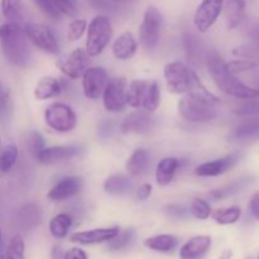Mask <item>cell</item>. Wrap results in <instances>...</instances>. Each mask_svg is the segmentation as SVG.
I'll use <instances>...</instances> for the list:
<instances>
[{"instance_id":"obj_1","label":"cell","mask_w":259,"mask_h":259,"mask_svg":"<svg viewBox=\"0 0 259 259\" xmlns=\"http://www.w3.org/2000/svg\"><path fill=\"white\" fill-rule=\"evenodd\" d=\"M0 48L8 62L25 68L33 60V51L22 24L7 22L0 25Z\"/></svg>"},{"instance_id":"obj_2","label":"cell","mask_w":259,"mask_h":259,"mask_svg":"<svg viewBox=\"0 0 259 259\" xmlns=\"http://www.w3.org/2000/svg\"><path fill=\"white\" fill-rule=\"evenodd\" d=\"M205 63L212 81L220 91L233 98L244 99V100L258 98L257 89L245 85L239 78H237V76L233 75L227 68V62L218 53H207Z\"/></svg>"},{"instance_id":"obj_3","label":"cell","mask_w":259,"mask_h":259,"mask_svg":"<svg viewBox=\"0 0 259 259\" xmlns=\"http://www.w3.org/2000/svg\"><path fill=\"white\" fill-rule=\"evenodd\" d=\"M217 100L201 93H189L177 104L180 115L191 123H207L218 116Z\"/></svg>"},{"instance_id":"obj_4","label":"cell","mask_w":259,"mask_h":259,"mask_svg":"<svg viewBox=\"0 0 259 259\" xmlns=\"http://www.w3.org/2000/svg\"><path fill=\"white\" fill-rule=\"evenodd\" d=\"M113 38V27L106 15H96L86 29V47L91 57L101 55Z\"/></svg>"},{"instance_id":"obj_5","label":"cell","mask_w":259,"mask_h":259,"mask_svg":"<svg viewBox=\"0 0 259 259\" xmlns=\"http://www.w3.org/2000/svg\"><path fill=\"white\" fill-rule=\"evenodd\" d=\"M191 68L180 61H172L166 63L163 68V76L167 89L175 95H185L191 91L195 80Z\"/></svg>"},{"instance_id":"obj_6","label":"cell","mask_w":259,"mask_h":259,"mask_svg":"<svg viewBox=\"0 0 259 259\" xmlns=\"http://www.w3.org/2000/svg\"><path fill=\"white\" fill-rule=\"evenodd\" d=\"M162 25H163L162 13L153 5L147 7L139 27V43L144 50L152 51L158 46Z\"/></svg>"},{"instance_id":"obj_7","label":"cell","mask_w":259,"mask_h":259,"mask_svg":"<svg viewBox=\"0 0 259 259\" xmlns=\"http://www.w3.org/2000/svg\"><path fill=\"white\" fill-rule=\"evenodd\" d=\"M45 121L57 133H68L77 125V115L65 103H52L45 110Z\"/></svg>"},{"instance_id":"obj_8","label":"cell","mask_w":259,"mask_h":259,"mask_svg":"<svg viewBox=\"0 0 259 259\" xmlns=\"http://www.w3.org/2000/svg\"><path fill=\"white\" fill-rule=\"evenodd\" d=\"M29 42L48 55L57 56L60 53V45L55 32L48 25L42 23L29 22L23 25Z\"/></svg>"},{"instance_id":"obj_9","label":"cell","mask_w":259,"mask_h":259,"mask_svg":"<svg viewBox=\"0 0 259 259\" xmlns=\"http://www.w3.org/2000/svg\"><path fill=\"white\" fill-rule=\"evenodd\" d=\"M126 89L128 81L124 77H115L109 80L104 89L103 104L109 113H120L126 106Z\"/></svg>"},{"instance_id":"obj_10","label":"cell","mask_w":259,"mask_h":259,"mask_svg":"<svg viewBox=\"0 0 259 259\" xmlns=\"http://www.w3.org/2000/svg\"><path fill=\"white\" fill-rule=\"evenodd\" d=\"M90 57L85 48H75L70 55L63 60H57L56 65L61 72L70 80H77L82 77L83 72L89 68Z\"/></svg>"},{"instance_id":"obj_11","label":"cell","mask_w":259,"mask_h":259,"mask_svg":"<svg viewBox=\"0 0 259 259\" xmlns=\"http://www.w3.org/2000/svg\"><path fill=\"white\" fill-rule=\"evenodd\" d=\"M225 0H202L197 7L194 24L201 33L207 32L218 22L224 9Z\"/></svg>"},{"instance_id":"obj_12","label":"cell","mask_w":259,"mask_h":259,"mask_svg":"<svg viewBox=\"0 0 259 259\" xmlns=\"http://www.w3.org/2000/svg\"><path fill=\"white\" fill-rule=\"evenodd\" d=\"M83 95L90 100H98L109 82V75L103 67H89L82 75Z\"/></svg>"},{"instance_id":"obj_13","label":"cell","mask_w":259,"mask_h":259,"mask_svg":"<svg viewBox=\"0 0 259 259\" xmlns=\"http://www.w3.org/2000/svg\"><path fill=\"white\" fill-rule=\"evenodd\" d=\"M154 128V118L149 111L136 110L126 115L120 123V132L123 134H146Z\"/></svg>"},{"instance_id":"obj_14","label":"cell","mask_w":259,"mask_h":259,"mask_svg":"<svg viewBox=\"0 0 259 259\" xmlns=\"http://www.w3.org/2000/svg\"><path fill=\"white\" fill-rule=\"evenodd\" d=\"M240 153H232L222 158L214 159V161H207L199 164L195 168V174L199 177H218L227 174L229 169H232L235 164L239 162Z\"/></svg>"},{"instance_id":"obj_15","label":"cell","mask_w":259,"mask_h":259,"mask_svg":"<svg viewBox=\"0 0 259 259\" xmlns=\"http://www.w3.org/2000/svg\"><path fill=\"white\" fill-rule=\"evenodd\" d=\"M82 189V179L77 176L63 177L48 191V200L53 202L65 201L76 196Z\"/></svg>"},{"instance_id":"obj_16","label":"cell","mask_w":259,"mask_h":259,"mask_svg":"<svg viewBox=\"0 0 259 259\" xmlns=\"http://www.w3.org/2000/svg\"><path fill=\"white\" fill-rule=\"evenodd\" d=\"M119 232H120L119 227L98 228V229H90L83 230V232L73 233L70 237V240L72 243H77V244L83 245L100 244V243H106L110 239H113Z\"/></svg>"},{"instance_id":"obj_17","label":"cell","mask_w":259,"mask_h":259,"mask_svg":"<svg viewBox=\"0 0 259 259\" xmlns=\"http://www.w3.org/2000/svg\"><path fill=\"white\" fill-rule=\"evenodd\" d=\"M81 149L78 146H53L46 147L35 159L42 164H56L61 162L70 161L71 158L80 154Z\"/></svg>"},{"instance_id":"obj_18","label":"cell","mask_w":259,"mask_h":259,"mask_svg":"<svg viewBox=\"0 0 259 259\" xmlns=\"http://www.w3.org/2000/svg\"><path fill=\"white\" fill-rule=\"evenodd\" d=\"M138 50V42L132 32H124L115 38L113 43V55L119 61H128Z\"/></svg>"},{"instance_id":"obj_19","label":"cell","mask_w":259,"mask_h":259,"mask_svg":"<svg viewBox=\"0 0 259 259\" xmlns=\"http://www.w3.org/2000/svg\"><path fill=\"white\" fill-rule=\"evenodd\" d=\"M211 247V237L209 235H196L187 240L180 249L181 259H199L206 254Z\"/></svg>"},{"instance_id":"obj_20","label":"cell","mask_w":259,"mask_h":259,"mask_svg":"<svg viewBox=\"0 0 259 259\" xmlns=\"http://www.w3.org/2000/svg\"><path fill=\"white\" fill-rule=\"evenodd\" d=\"M151 166V153L146 148L134 149L125 163L126 172L131 176H142L148 171Z\"/></svg>"},{"instance_id":"obj_21","label":"cell","mask_w":259,"mask_h":259,"mask_svg":"<svg viewBox=\"0 0 259 259\" xmlns=\"http://www.w3.org/2000/svg\"><path fill=\"white\" fill-rule=\"evenodd\" d=\"M62 90L63 88L60 80H57L53 76H46L38 81L33 94H34V98L37 100L45 101L48 99L57 98L58 95H61Z\"/></svg>"},{"instance_id":"obj_22","label":"cell","mask_w":259,"mask_h":259,"mask_svg":"<svg viewBox=\"0 0 259 259\" xmlns=\"http://www.w3.org/2000/svg\"><path fill=\"white\" fill-rule=\"evenodd\" d=\"M180 159L176 157H164L157 163L156 182L159 186H168L175 179V175L179 171Z\"/></svg>"},{"instance_id":"obj_23","label":"cell","mask_w":259,"mask_h":259,"mask_svg":"<svg viewBox=\"0 0 259 259\" xmlns=\"http://www.w3.org/2000/svg\"><path fill=\"white\" fill-rule=\"evenodd\" d=\"M184 46L186 50L187 58L192 65H200L201 61L206 60L207 53L205 52L204 45L201 40L192 33H185L184 34Z\"/></svg>"},{"instance_id":"obj_24","label":"cell","mask_w":259,"mask_h":259,"mask_svg":"<svg viewBox=\"0 0 259 259\" xmlns=\"http://www.w3.org/2000/svg\"><path fill=\"white\" fill-rule=\"evenodd\" d=\"M149 83H151L149 81L139 80V78L131 81L126 89V105L134 109H141L148 91Z\"/></svg>"},{"instance_id":"obj_25","label":"cell","mask_w":259,"mask_h":259,"mask_svg":"<svg viewBox=\"0 0 259 259\" xmlns=\"http://www.w3.org/2000/svg\"><path fill=\"white\" fill-rule=\"evenodd\" d=\"M132 187H133V181L131 177L118 174L109 176L103 185L104 191L109 195H114V196L126 194L131 191Z\"/></svg>"},{"instance_id":"obj_26","label":"cell","mask_w":259,"mask_h":259,"mask_svg":"<svg viewBox=\"0 0 259 259\" xmlns=\"http://www.w3.org/2000/svg\"><path fill=\"white\" fill-rule=\"evenodd\" d=\"M232 138L239 142L255 141L259 138V116L247 119L233 131Z\"/></svg>"},{"instance_id":"obj_27","label":"cell","mask_w":259,"mask_h":259,"mask_svg":"<svg viewBox=\"0 0 259 259\" xmlns=\"http://www.w3.org/2000/svg\"><path fill=\"white\" fill-rule=\"evenodd\" d=\"M2 13L7 22L22 24L25 18V8L23 0H2Z\"/></svg>"},{"instance_id":"obj_28","label":"cell","mask_w":259,"mask_h":259,"mask_svg":"<svg viewBox=\"0 0 259 259\" xmlns=\"http://www.w3.org/2000/svg\"><path fill=\"white\" fill-rule=\"evenodd\" d=\"M177 243H179V239L172 234L154 235V237L147 238L144 240V245L147 248L154 250V252L161 253L172 252L177 247Z\"/></svg>"},{"instance_id":"obj_29","label":"cell","mask_w":259,"mask_h":259,"mask_svg":"<svg viewBox=\"0 0 259 259\" xmlns=\"http://www.w3.org/2000/svg\"><path fill=\"white\" fill-rule=\"evenodd\" d=\"M72 217L66 212H61V214L55 215V217L51 219L50 225V233L52 234V237L57 238V239H63V238L67 237L68 232H70L71 227H72Z\"/></svg>"},{"instance_id":"obj_30","label":"cell","mask_w":259,"mask_h":259,"mask_svg":"<svg viewBox=\"0 0 259 259\" xmlns=\"http://www.w3.org/2000/svg\"><path fill=\"white\" fill-rule=\"evenodd\" d=\"M211 217L219 225H230L237 223L242 217V209L239 206H230L225 209H218L211 212Z\"/></svg>"},{"instance_id":"obj_31","label":"cell","mask_w":259,"mask_h":259,"mask_svg":"<svg viewBox=\"0 0 259 259\" xmlns=\"http://www.w3.org/2000/svg\"><path fill=\"white\" fill-rule=\"evenodd\" d=\"M159 104H161V86H159L158 81H151L146 98L142 104V109L149 111V113H153L158 109Z\"/></svg>"},{"instance_id":"obj_32","label":"cell","mask_w":259,"mask_h":259,"mask_svg":"<svg viewBox=\"0 0 259 259\" xmlns=\"http://www.w3.org/2000/svg\"><path fill=\"white\" fill-rule=\"evenodd\" d=\"M19 151L15 144H8L0 151V172L8 174L17 163Z\"/></svg>"},{"instance_id":"obj_33","label":"cell","mask_w":259,"mask_h":259,"mask_svg":"<svg viewBox=\"0 0 259 259\" xmlns=\"http://www.w3.org/2000/svg\"><path fill=\"white\" fill-rule=\"evenodd\" d=\"M20 220L25 227H35L40 222V211L39 207L30 204L23 207L19 212Z\"/></svg>"},{"instance_id":"obj_34","label":"cell","mask_w":259,"mask_h":259,"mask_svg":"<svg viewBox=\"0 0 259 259\" xmlns=\"http://www.w3.org/2000/svg\"><path fill=\"white\" fill-rule=\"evenodd\" d=\"M134 238V230L133 229H125L123 232H119L113 239L108 242V248L110 250H120L123 248L128 247L129 243L133 240Z\"/></svg>"},{"instance_id":"obj_35","label":"cell","mask_w":259,"mask_h":259,"mask_svg":"<svg viewBox=\"0 0 259 259\" xmlns=\"http://www.w3.org/2000/svg\"><path fill=\"white\" fill-rule=\"evenodd\" d=\"M190 212L194 218L199 220H206L211 217V206L204 199H195L190 206Z\"/></svg>"},{"instance_id":"obj_36","label":"cell","mask_w":259,"mask_h":259,"mask_svg":"<svg viewBox=\"0 0 259 259\" xmlns=\"http://www.w3.org/2000/svg\"><path fill=\"white\" fill-rule=\"evenodd\" d=\"M86 29H88V22H86V19H82V18H75V19L71 20L70 24H68L67 39L70 40V42H76V40H78L83 34H85Z\"/></svg>"},{"instance_id":"obj_37","label":"cell","mask_w":259,"mask_h":259,"mask_svg":"<svg viewBox=\"0 0 259 259\" xmlns=\"http://www.w3.org/2000/svg\"><path fill=\"white\" fill-rule=\"evenodd\" d=\"M7 259H24V240L17 234L12 238L7 249Z\"/></svg>"},{"instance_id":"obj_38","label":"cell","mask_w":259,"mask_h":259,"mask_svg":"<svg viewBox=\"0 0 259 259\" xmlns=\"http://www.w3.org/2000/svg\"><path fill=\"white\" fill-rule=\"evenodd\" d=\"M234 113L238 116H258L259 115V98L245 99L244 103L237 106Z\"/></svg>"},{"instance_id":"obj_39","label":"cell","mask_w":259,"mask_h":259,"mask_svg":"<svg viewBox=\"0 0 259 259\" xmlns=\"http://www.w3.org/2000/svg\"><path fill=\"white\" fill-rule=\"evenodd\" d=\"M32 2L34 3L35 7H37L43 14H45L46 17L50 18V19L56 20V22L62 19V14H61L60 10L56 8V5L53 4L52 0H32Z\"/></svg>"},{"instance_id":"obj_40","label":"cell","mask_w":259,"mask_h":259,"mask_svg":"<svg viewBox=\"0 0 259 259\" xmlns=\"http://www.w3.org/2000/svg\"><path fill=\"white\" fill-rule=\"evenodd\" d=\"M27 148L29 151V153L32 154L34 158H37L38 154L46 148L45 138L42 137V134L38 133V132H32L29 133L27 138Z\"/></svg>"},{"instance_id":"obj_41","label":"cell","mask_w":259,"mask_h":259,"mask_svg":"<svg viewBox=\"0 0 259 259\" xmlns=\"http://www.w3.org/2000/svg\"><path fill=\"white\" fill-rule=\"evenodd\" d=\"M163 212L166 214V217L175 220L187 219L191 215L190 209L180 204H167L166 206H163Z\"/></svg>"},{"instance_id":"obj_42","label":"cell","mask_w":259,"mask_h":259,"mask_svg":"<svg viewBox=\"0 0 259 259\" xmlns=\"http://www.w3.org/2000/svg\"><path fill=\"white\" fill-rule=\"evenodd\" d=\"M255 67H257V63L250 60H234L227 62V68L235 76L254 70Z\"/></svg>"},{"instance_id":"obj_43","label":"cell","mask_w":259,"mask_h":259,"mask_svg":"<svg viewBox=\"0 0 259 259\" xmlns=\"http://www.w3.org/2000/svg\"><path fill=\"white\" fill-rule=\"evenodd\" d=\"M52 3L56 5V8L60 10L62 15L75 17L76 13H77L76 0H52Z\"/></svg>"},{"instance_id":"obj_44","label":"cell","mask_w":259,"mask_h":259,"mask_svg":"<svg viewBox=\"0 0 259 259\" xmlns=\"http://www.w3.org/2000/svg\"><path fill=\"white\" fill-rule=\"evenodd\" d=\"M240 187H242V182H234V184H232L230 186L224 187V189L214 190V191L210 192L209 196L211 197L214 201H218V200H223V199H225V197L233 195L234 192L239 191Z\"/></svg>"},{"instance_id":"obj_45","label":"cell","mask_w":259,"mask_h":259,"mask_svg":"<svg viewBox=\"0 0 259 259\" xmlns=\"http://www.w3.org/2000/svg\"><path fill=\"white\" fill-rule=\"evenodd\" d=\"M233 53L242 57H255V56H259V45L238 47L237 50L233 51Z\"/></svg>"},{"instance_id":"obj_46","label":"cell","mask_w":259,"mask_h":259,"mask_svg":"<svg viewBox=\"0 0 259 259\" xmlns=\"http://www.w3.org/2000/svg\"><path fill=\"white\" fill-rule=\"evenodd\" d=\"M63 259H88V254H86L83 249L75 247L68 249L66 253H63Z\"/></svg>"},{"instance_id":"obj_47","label":"cell","mask_w":259,"mask_h":259,"mask_svg":"<svg viewBox=\"0 0 259 259\" xmlns=\"http://www.w3.org/2000/svg\"><path fill=\"white\" fill-rule=\"evenodd\" d=\"M152 195V185L151 184H142L141 186L137 190V199L144 201V200L149 199V196Z\"/></svg>"},{"instance_id":"obj_48","label":"cell","mask_w":259,"mask_h":259,"mask_svg":"<svg viewBox=\"0 0 259 259\" xmlns=\"http://www.w3.org/2000/svg\"><path fill=\"white\" fill-rule=\"evenodd\" d=\"M249 210L253 217L259 220V191L252 195L249 200Z\"/></svg>"},{"instance_id":"obj_49","label":"cell","mask_w":259,"mask_h":259,"mask_svg":"<svg viewBox=\"0 0 259 259\" xmlns=\"http://www.w3.org/2000/svg\"><path fill=\"white\" fill-rule=\"evenodd\" d=\"M230 258H232V250H229V249L224 250V252H223V254L220 255V259H230Z\"/></svg>"},{"instance_id":"obj_50","label":"cell","mask_w":259,"mask_h":259,"mask_svg":"<svg viewBox=\"0 0 259 259\" xmlns=\"http://www.w3.org/2000/svg\"><path fill=\"white\" fill-rule=\"evenodd\" d=\"M114 2H118V3H128V2H133V0H114Z\"/></svg>"},{"instance_id":"obj_51","label":"cell","mask_w":259,"mask_h":259,"mask_svg":"<svg viewBox=\"0 0 259 259\" xmlns=\"http://www.w3.org/2000/svg\"><path fill=\"white\" fill-rule=\"evenodd\" d=\"M0 259H7V255L2 254V255H0Z\"/></svg>"},{"instance_id":"obj_52","label":"cell","mask_w":259,"mask_h":259,"mask_svg":"<svg viewBox=\"0 0 259 259\" xmlns=\"http://www.w3.org/2000/svg\"><path fill=\"white\" fill-rule=\"evenodd\" d=\"M2 238H3V234H2V229H0V243H2Z\"/></svg>"},{"instance_id":"obj_53","label":"cell","mask_w":259,"mask_h":259,"mask_svg":"<svg viewBox=\"0 0 259 259\" xmlns=\"http://www.w3.org/2000/svg\"><path fill=\"white\" fill-rule=\"evenodd\" d=\"M225 2H239V0H225Z\"/></svg>"},{"instance_id":"obj_54","label":"cell","mask_w":259,"mask_h":259,"mask_svg":"<svg viewBox=\"0 0 259 259\" xmlns=\"http://www.w3.org/2000/svg\"><path fill=\"white\" fill-rule=\"evenodd\" d=\"M0 151H2V138H0Z\"/></svg>"},{"instance_id":"obj_55","label":"cell","mask_w":259,"mask_h":259,"mask_svg":"<svg viewBox=\"0 0 259 259\" xmlns=\"http://www.w3.org/2000/svg\"><path fill=\"white\" fill-rule=\"evenodd\" d=\"M257 93H258V98H259V88L257 89Z\"/></svg>"},{"instance_id":"obj_56","label":"cell","mask_w":259,"mask_h":259,"mask_svg":"<svg viewBox=\"0 0 259 259\" xmlns=\"http://www.w3.org/2000/svg\"><path fill=\"white\" fill-rule=\"evenodd\" d=\"M248 259H253V258H248Z\"/></svg>"},{"instance_id":"obj_57","label":"cell","mask_w":259,"mask_h":259,"mask_svg":"<svg viewBox=\"0 0 259 259\" xmlns=\"http://www.w3.org/2000/svg\"><path fill=\"white\" fill-rule=\"evenodd\" d=\"M258 259H259V257H258Z\"/></svg>"}]
</instances>
